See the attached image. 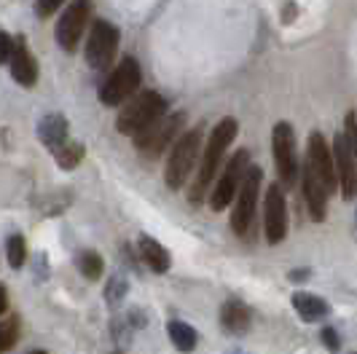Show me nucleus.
Wrapping results in <instances>:
<instances>
[{"label": "nucleus", "instance_id": "nucleus-1", "mask_svg": "<svg viewBox=\"0 0 357 354\" xmlns=\"http://www.w3.org/2000/svg\"><path fill=\"white\" fill-rule=\"evenodd\" d=\"M236 132L239 124L234 118H220L210 132V140L204 145V153H202V164L197 169V180L188 191V201L191 204H202L207 194H210V183H213L218 172H220V164L226 159V151L231 148V142L236 140Z\"/></svg>", "mask_w": 357, "mask_h": 354}, {"label": "nucleus", "instance_id": "nucleus-2", "mask_svg": "<svg viewBox=\"0 0 357 354\" xmlns=\"http://www.w3.org/2000/svg\"><path fill=\"white\" fill-rule=\"evenodd\" d=\"M202 140H204V129L199 124L172 142L169 159H167V169H164V183H167L169 191H180L188 183V175L197 169L202 148H204Z\"/></svg>", "mask_w": 357, "mask_h": 354}, {"label": "nucleus", "instance_id": "nucleus-3", "mask_svg": "<svg viewBox=\"0 0 357 354\" xmlns=\"http://www.w3.org/2000/svg\"><path fill=\"white\" fill-rule=\"evenodd\" d=\"M164 113H167V102H164L159 91H140L129 102L121 105V113L116 118V129L121 134L137 137L151 124H156Z\"/></svg>", "mask_w": 357, "mask_h": 354}, {"label": "nucleus", "instance_id": "nucleus-4", "mask_svg": "<svg viewBox=\"0 0 357 354\" xmlns=\"http://www.w3.org/2000/svg\"><path fill=\"white\" fill-rule=\"evenodd\" d=\"M261 183H264V169L252 167L239 185L236 194V207L231 213V229L239 239H250L255 229V210H258V196H261Z\"/></svg>", "mask_w": 357, "mask_h": 354}, {"label": "nucleus", "instance_id": "nucleus-5", "mask_svg": "<svg viewBox=\"0 0 357 354\" xmlns=\"http://www.w3.org/2000/svg\"><path fill=\"white\" fill-rule=\"evenodd\" d=\"M140 81H143V72H140L137 59L135 56H124L116 65V70L105 78V84L100 86V102L107 107H121L137 94Z\"/></svg>", "mask_w": 357, "mask_h": 354}, {"label": "nucleus", "instance_id": "nucleus-6", "mask_svg": "<svg viewBox=\"0 0 357 354\" xmlns=\"http://www.w3.org/2000/svg\"><path fill=\"white\" fill-rule=\"evenodd\" d=\"M271 156L277 164V175L282 188H296L301 169H298V153H296V132L287 121H280L271 129Z\"/></svg>", "mask_w": 357, "mask_h": 354}, {"label": "nucleus", "instance_id": "nucleus-7", "mask_svg": "<svg viewBox=\"0 0 357 354\" xmlns=\"http://www.w3.org/2000/svg\"><path fill=\"white\" fill-rule=\"evenodd\" d=\"M248 169H250V153L242 148V151H236L231 159L226 161V167H223V172L218 177L215 188L210 191V210L213 213H223L231 204V199L239 194V185H242V180L248 175Z\"/></svg>", "mask_w": 357, "mask_h": 354}, {"label": "nucleus", "instance_id": "nucleus-8", "mask_svg": "<svg viewBox=\"0 0 357 354\" xmlns=\"http://www.w3.org/2000/svg\"><path fill=\"white\" fill-rule=\"evenodd\" d=\"M185 124V113H164L156 124H151L145 132H140L135 137L137 151L148 156V159H156L161 156L167 148H172L175 137L180 134V129Z\"/></svg>", "mask_w": 357, "mask_h": 354}, {"label": "nucleus", "instance_id": "nucleus-9", "mask_svg": "<svg viewBox=\"0 0 357 354\" xmlns=\"http://www.w3.org/2000/svg\"><path fill=\"white\" fill-rule=\"evenodd\" d=\"M119 27L110 24L107 19H97L89 30V40H86V62L94 70H105L110 68V62L116 59L119 52Z\"/></svg>", "mask_w": 357, "mask_h": 354}, {"label": "nucleus", "instance_id": "nucleus-10", "mask_svg": "<svg viewBox=\"0 0 357 354\" xmlns=\"http://www.w3.org/2000/svg\"><path fill=\"white\" fill-rule=\"evenodd\" d=\"M91 17V0H73L70 6L62 11V17L56 22V30H54V38L56 43L65 49V52H75L78 43H81V36L89 24Z\"/></svg>", "mask_w": 357, "mask_h": 354}, {"label": "nucleus", "instance_id": "nucleus-11", "mask_svg": "<svg viewBox=\"0 0 357 354\" xmlns=\"http://www.w3.org/2000/svg\"><path fill=\"white\" fill-rule=\"evenodd\" d=\"M306 167L314 172V177L322 183V188L328 196L339 191V180H336V167H333V156H331V145L325 142L320 132L309 134V148H306Z\"/></svg>", "mask_w": 357, "mask_h": 354}, {"label": "nucleus", "instance_id": "nucleus-12", "mask_svg": "<svg viewBox=\"0 0 357 354\" xmlns=\"http://www.w3.org/2000/svg\"><path fill=\"white\" fill-rule=\"evenodd\" d=\"M264 231L268 245H280L287 236V201L282 185H268L264 199Z\"/></svg>", "mask_w": 357, "mask_h": 354}, {"label": "nucleus", "instance_id": "nucleus-13", "mask_svg": "<svg viewBox=\"0 0 357 354\" xmlns=\"http://www.w3.org/2000/svg\"><path fill=\"white\" fill-rule=\"evenodd\" d=\"M331 156H333V167H336V180H339V191L344 199H355L357 196V167L349 153V145L344 132L333 137L331 145Z\"/></svg>", "mask_w": 357, "mask_h": 354}, {"label": "nucleus", "instance_id": "nucleus-14", "mask_svg": "<svg viewBox=\"0 0 357 354\" xmlns=\"http://www.w3.org/2000/svg\"><path fill=\"white\" fill-rule=\"evenodd\" d=\"M11 75H14V81H17L19 86L30 88L36 86L38 81V65H36V56L30 54L27 49V43L17 38V43H14V54H11Z\"/></svg>", "mask_w": 357, "mask_h": 354}, {"label": "nucleus", "instance_id": "nucleus-15", "mask_svg": "<svg viewBox=\"0 0 357 354\" xmlns=\"http://www.w3.org/2000/svg\"><path fill=\"white\" fill-rule=\"evenodd\" d=\"M301 185H304V199L306 207H309V217L314 223L325 220V210H328V191L322 188V183L314 177V172L304 167V177H301Z\"/></svg>", "mask_w": 357, "mask_h": 354}, {"label": "nucleus", "instance_id": "nucleus-16", "mask_svg": "<svg viewBox=\"0 0 357 354\" xmlns=\"http://www.w3.org/2000/svg\"><path fill=\"white\" fill-rule=\"evenodd\" d=\"M250 309H248V303L231 301L223 303V309H220V325H223V330L226 333H234V336H242V333H248V328H250Z\"/></svg>", "mask_w": 357, "mask_h": 354}, {"label": "nucleus", "instance_id": "nucleus-17", "mask_svg": "<svg viewBox=\"0 0 357 354\" xmlns=\"http://www.w3.org/2000/svg\"><path fill=\"white\" fill-rule=\"evenodd\" d=\"M38 137H40V142H43L49 151H56L59 145L68 142V118L59 116V113H49V116L38 124Z\"/></svg>", "mask_w": 357, "mask_h": 354}, {"label": "nucleus", "instance_id": "nucleus-18", "mask_svg": "<svg viewBox=\"0 0 357 354\" xmlns=\"http://www.w3.org/2000/svg\"><path fill=\"white\" fill-rule=\"evenodd\" d=\"M293 309L301 314L304 322H317L331 314V306L320 295H312V293H293Z\"/></svg>", "mask_w": 357, "mask_h": 354}, {"label": "nucleus", "instance_id": "nucleus-19", "mask_svg": "<svg viewBox=\"0 0 357 354\" xmlns=\"http://www.w3.org/2000/svg\"><path fill=\"white\" fill-rule=\"evenodd\" d=\"M140 258H143V263L148 266L151 271H156V274H167L169 266H172L169 252L161 247L156 239H151V236H143V239H140Z\"/></svg>", "mask_w": 357, "mask_h": 354}, {"label": "nucleus", "instance_id": "nucleus-20", "mask_svg": "<svg viewBox=\"0 0 357 354\" xmlns=\"http://www.w3.org/2000/svg\"><path fill=\"white\" fill-rule=\"evenodd\" d=\"M167 333L172 338V344L178 346L180 352H194L199 344V336L197 330L188 325V322H180V319H172L169 325H167Z\"/></svg>", "mask_w": 357, "mask_h": 354}, {"label": "nucleus", "instance_id": "nucleus-21", "mask_svg": "<svg viewBox=\"0 0 357 354\" xmlns=\"http://www.w3.org/2000/svg\"><path fill=\"white\" fill-rule=\"evenodd\" d=\"M54 159L59 164V169H68V172H70V169H75V167L81 164V159H84V145L68 140L65 145H59V148L54 151Z\"/></svg>", "mask_w": 357, "mask_h": 354}, {"label": "nucleus", "instance_id": "nucleus-22", "mask_svg": "<svg viewBox=\"0 0 357 354\" xmlns=\"http://www.w3.org/2000/svg\"><path fill=\"white\" fill-rule=\"evenodd\" d=\"M75 263H78V268H81V274H84L86 279H91V282H97V279L102 277V258H100L97 252H91V249L81 252Z\"/></svg>", "mask_w": 357, "mask_h": 354}, {"label": "nucleus", "instance_id": "nucleus-23", "mask_svg": "<svg viewBox=\"0 0 357 354\" xmlns=\"http://www.w3.org/2000/svg\"><path fill=\"white\" fill-rule=\"evenodd\" d=\"M6 255H8V266H11V268H22V266H24L27 245H24V236H22V233L8 236V242H6Z\"/></svg>", "mask_w": 357, "mask_h": 354}, {"label": "nucleus", "instance_id": "nucleus-24", "mask_svg": "<svg viewBox=\"0 0 357 354\" xmlns=\"http://www.w3.org/2000/svg\"><path fill=\"white\" fill-rule=\"evenodd\" d=\"M19 341V319L8 317L0 322V354L8 352L14 344Z\"/></svg>", "mask_w": 357, "mask_h": 354}, {"label": "nucleus", "instance_id": "nucleus-25", "mask_svg": "<svg viewBox=\"0 0 357 354\" xmlns=\"http://www.w3.org/2000/svg\"><path fill=\"white\" fill-rule=\"evenodd\" d=\"M347 129H344V137H347V145H349V153H352V161L357 167V116L355 113H347Z\"/></svg>", "mask_w": 357, "mask_h": 354}, {"label": "nucleus", "instance_id": "nucleus-26", "mask_svg": "<svg viewBox=\"0 0 357 354\" xmlns=\"http://www.w3.org/2000/svg\"><path fill=\"white\" fill-rule=\"evenodd\" d=\"M14 38L8 36V33H3L0 30V65H6V62H11V54H14Z\"/></svg>", "mask_w": 357, "mask_h": 354}, {"label": "nucleus", "instance_id": "nucleus-27", "mask_svg": "<svg viewBox=\"0 0 357 354\" xmlns=\"http://www.w3.org/2000/svg\"><path fill=\"white\" fill-rule=\"evenodd\" d=\"M124 295H126V282L121 279V277H116V279L110 282V287H107V301L116 306Z\"/></svg>", "mask_w": 357, "mask_h": 354}, {"label": "nucleus", "instance_id": "nucleus-28", "mask_svg": "<svg viewBox=\"0 0 357 354\" xmlns=\"http://www.w3.org/2000/svg\"><path fill=\"white\" fill-rule=\"evenodd\" d=\"M65 0H38L36 3V14L40 19H49L54 11H59V6H62Z\"/></svg>", "mask_w": 357, "mask_h": 354}, {"label": "nucleus", "instance_id": "nucleus-29", "mask_svg": "<svg viewBox=\"0 0 357 354\" xmlns=\"http://www.w3.org/2000/svg\"><path fill=\"white\" fill-rule=\"evenodd\" d=\"M322 341H325V346H328L331 352H336V349H339V344H341L333 328H325V330H322Z\"/></svg>", "mask_w": 357, "mask_h": 354}, {"label": "nucleus", "instance_id": "nucleus-30", "mask_svg": "<svg viewBox=\"0 0 357 354\" xmlns=\"http://www.w3.org/2000/svg\"><path fill=\"white\" fill-rule=\"evenodd\" d=\"M6 309H8V290L6 284H0V317L6 314Z\"/></svg>", "mask_w": 357, "mask_h": 354}, {"label": "nucleus", "instance_id": "nucleus-31", "mask_svg": "<svg viewBox=\"0 0 357 354\" xmlns=\"http://www.w3.org/2000/svg\"><path fill=\"white\" fill-rule=\"evenodd\" d=\"M298 14V8H296V3H287L285 6V14H282V19H285V24H290L293 22V17Z\"/></svg>", "mask_w": 357, "mask_h": 354}, {"label": "nucleus", "instance_id": "nucleus-32", "mask_svg": "<svg viewBox=\"0 0 357 354\" xmlns=\"http://www.w3.org/2000/svg\"><path fill=\"white\" fill-rule=\"evenodd\" d=\"M306 274H309L306 268H298V271H290V277H287V279H290V282H304Z\"/></svg>", "mask_w": 357, "mask_h": 354}, {"label": "nucleus", "instance_id": "nucleus-33", "mask_svg": "<svg viewBox=\"0 0 357 354\" xmlns=\"http://www.w3.org/2000/svg\"><path fill=\"white\" fill-rule=\"evenodd\" d=\"M113 354H124V352H113Z\"/></svg>", "mask_w": 357, "mask_h": 354}, {"label": "nucleus", "instance_id": "nucleus-34", "mask_svg": "<svg viewBox=\"0 0 357 354\" xmlns=\"http://www.w3.org/2000/svg\"><path fill=\"white\" fill-rule=\"evenodd\" d=\"M33 354H43V352H33Z\"/></svg>", "mask_w": 357, "mask_h": 354}]
</instances>
